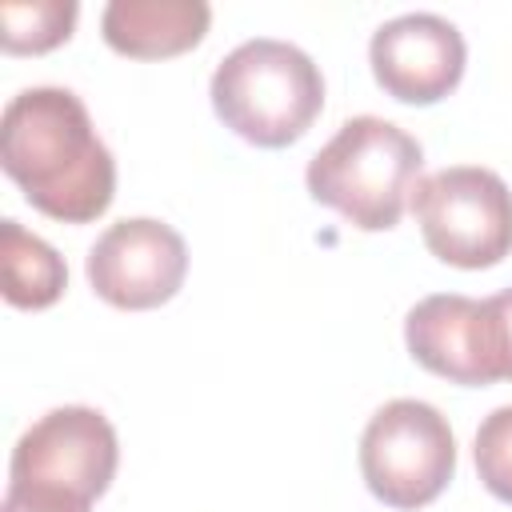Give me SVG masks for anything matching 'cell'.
<instances>
[{"label":"cell","instance_id":"obj_15","mask_svg":"<svg viewBox=\"0 0 512 512\" xmlns=\"http://www.w3.org/2000/svg\"><path fill=\"white\" fill-rule=\"evenodd\" d=\"M488 316V344H492V364L500 380H512V288L496 292L484 300Z\"/></svg>","mask_w":512,"mask_h":512},{"label":"cell","instance_id":"obj_3","mask_svg":"<svg viewBox=\"0 0 512 512\" xmlns=\"http://www.w3.org/2000/svg\"><path fill=\"white\" fill-rule=\"evenodd\" d=\"M216 116L260 148H284L308 132L324 108V76L316 60L272 36L236 44L212 72Z\"/></svg>","mask_w":512,"mask_h":512},{"label":"cell","instance_id":"obj_11","mask_svg":"<svg viewBox=\"0 0 512 512\" xmlns=\"http://www.w3.org/2000/svg\"><path fill=\"white\" fill-rule=\"evenodd\" d=\"M0 268H4V300L16 308H48L68 288L64 256L28 232L20 220L0 224Z\"/></svg>","mask_w":512,"mask_h":512},{"label":"cell","instance_id":"obj_5","mask_svg":"<svg viewBox=\"0 0 512 512\" xmlns=\"http://www.w3.org/2000/svg\"><path fill=\"white\" fill-rule=\"evenodd\" d=\"M360 472L388 508H420L444 492L456 472V436L424 400H388L360 436Z\"/></svg>","mask_w":512,"mask_h":512},{"label":"cell","instance_id":"obj_6","mask_svg":"<svg viewBox=\"0 0 512 512\" xmlns=\"http://www.w3.org/2000/svg\"><path fill=\"white\" fill-rule=\"evenodd\" d=\"M120 444L104 412L84 404H64L44 412L12 448L8 476L20 484L68 488L84 500H96L116 476Z\"/></svg>","mask_w":512,"mask_h":512},{"label":"cell","instance_id":"obj_10","mask_svg":"<svg viewBox=\"0 0 512 512\" xmlns=\"http://www.w3.org/2000/svg\"><path fill=\"white\" fill-rule=\"evenodd\" d=\"M212 8L204 0H112L100 16L104 40L132 60H164L204 40Z\"/></svg>","mask_w":512,"mask_h":512},{"label":"cell","instance_id":"obj_12","mask_svg":"<svg viewBox=\"0 0 512 512\" xmlns=\"http://www.w3.org/2000/svg\"><path fill=\"white\" fill-rule=\"evenodd\" d=\"M76 0H32V4H0V40L8 52H48L72 36Z\"/></svg>","mask_w":512,"mask_h":512},{"label":"cell","instance_id":"obj_14","mask_svg":"<svg viewBox=\"0 0 512 512\" xmlns=\"http://www.w3.org/2000/svg\"><path fill=\"white\" fill-rule=\"evenodd\" d=\"M0 512H92V500H84V496H76L68 488H52V484L8 480Z\"/></svg>","mask_w":512,"mask_h":512},{"label":"cell","instance_id":"obj_9","mask_svg":"<svg viewBox=\"0 0 512 512\" xmlns=\"http://www.w3.org/2000/svg\"><path fill=\"white\" fill-rule=\"evenodd\" d=\"M404 340L412 360L444 380H456V384L500 380L492 364L484 300H472L460 292L424 296L404 320Z\"/></svg>","mask_w":512,"mask_h":512},{"label":"cell","instance_id":"obj_2","mask_svg":"<svg viewBox=\"0 0 512 512\" xmlns=\"http://www.w3.org/2000/svg\"><path fill=\"white\" fill-rule=\"evenodd\" d=\"M424 148L400 124L384 116H352L308 160L312 200L336 208L364 232L396 228L404 204L420 184Z\"/></svg>","mask_w":512,"mask_h":512},{"label":"cell","instance_id":"obj_4","mask_svg":"<svg viewBox=\"0 0 512 512\" xmlns=\"http://www.w3.org/2000/svg\"><path fill=\"white\" fill-rule=\"evenodd\" d=\"M424 244L452 268H492L512 252V192L480 164H452L412 192Z\"/></svg>","mask_w":512,"mask_h":512},{"label":"cell","instance_id":"obj_1","mask_svg":"<svg viewBox=\"0 0 512 512\" xmlns=\"http://www.w3.org/2000/svg\"><path fill=\"white\" fill-rule=\"evenodd\" d=\"M0 164L24 200L64 224H88L116 196V160L96 136L84 100L40 84L8 100L0 120Z\"/></svg>","mask_w":512,"mask_h":512},{"label":"cell","instance_id":"obj_8","mask_svg":"<svg viewBox=\"0 0 512 512\" xmlns=\"http://www.w3.org/2000/svg\"><path fill=\"white\" fill-rule=\"evenodd\" d=\"M464 36L436 12H404L372 32L368 60L376 84L404 104H436L464 76Z\"/></svg>","mask_w":512,"mask_h":512},{"label":"cell","instance_id":"obj_13","mask_svg":"<svg viewBox=\"0 0 512 512\" xmlns=\"http://www.w3.org/2000/svg\"><path fill=\"white\" fill-rule=\"evenodd\" d=\"M472 456H476V472L484 488L496 500L512 504V404H500L496 412L480 420Z\"/></svg>","mask_w":512,"mask_h":512},{"label":"cell","instance_id":"obj_7","mask_svg":"<svg viewBox=\"0 0 512 512\" xmlns=\"http://www.w3.org/2000/svg\"><path fill=\"white\" fill-rule=\"evenodd\" d=\"M188 272L184 236L152 216L116 220L88 248V284L112 308L144 312L172 300Z\"/></svg>","mask_w":512,"mask_h":512}]
</instances>
